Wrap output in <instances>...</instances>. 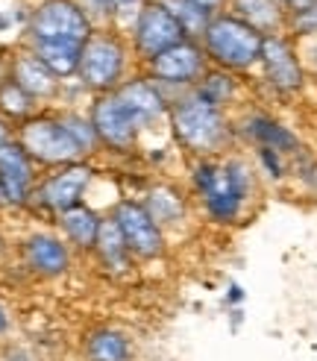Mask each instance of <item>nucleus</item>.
<instances>
[{"label": "nucleus", "instance_id": "obj_24", "mask_svg": "<svg viewBox=\"0 0 317 361\" xmlns=\"http://www.w3.org/2000/svg\"><path fill=\"white\" fill-rule=\"evenodd\" d=\"M194 92H197L203 100L215 103L218 109L223 112H232L235 106L241 103L244 97V82L238 74H232V71H223V68H209L206 77L194 85Z\"/></svg>", "mask_w": 317, "mask_h": 361}, {"label": "nucleus", "instance_id": "obj_38", "mask_svg": "<svg viewBox=\"0 0 317 361\" xmlns=\"http://www.w3.org/2000/svg\"><path fill=\"white\" fill-rule=\"evenodd\" d=\"M282 4H288V0H282Z\"/></svg>", "mask_w": 317, "mask_h": 361}, {"label": "nucleus", "instance_id": "obj_29", "mask_svg": "<svg viewBox=\"0 0 317 361\" xmlns=\"http://www.w3.org/2000/svg\"><path fill=\"white\" fill-rule=\"evenodd\" d=\"M253 165L261 176V183H285L291 179V159L282 156L276 150H268V147H256L253 150Z\"/></svg>", "mask_w": 317, "mask_h": 361}, {"label": "nucleus", "instance_id": "obj_18", "mask_svg": "<svg viewBox=\"0 0 317 361\" xmlns=\"http://www.w3.org/2000/svg\"><path fill=\"white\" fill-rule=\"evenodd\" d=\"M24 262L35 276L59 279L70 267V244L56 232H35L24 241Z\"/></svg>", "mask_w": 317, "mask_h": 361}, {"label": "nucleus", "instance_id": "obj_37", "mask_svg": "<svg viewBox=\"0 0 317 361\" xmlns=\"http://www.w3.org/2000/svg\"><path fill=\"white\" fill-rule=\"evenodd\" d=\"M9 200H6V191H4V183H0V209H6Z\"/></svg>", "mask_w": 317, "mask_h": 361}, {"label": "nucleus", "instance_id": "obj_15", "mask_svg": "<svg viewBox=\"0 0 317 361\" xmlns=\"http://www.w3.org/2000/svg\"><path fill=\"white\" fill-rule=\"evenodd\" d=\"M138 200L144 203L150 218L165 229V235L182 232L191 221V203L194 200H191V194L182 191L176 183H150Z\"/></svg>", "mask_w": 317, "mask_h": 361}, {"label": "nucleus", "instance_id": "obj_20", "mask_svg": "<svg viewBox=\"0 0 317 361\" xmlns=\"http://www.w3.org/2000/svg\"><path fill=\"white\" fill-rule=\"evenodd\" d=\"M85 361H135L132 338L118 326H94L82 341Z\"/></svg>", "mask_w": 317, "mask_h": 361}, {"label": "nucleus", "instance_id": "obj_5", "mask_svg": "<svg viewBox=\"0 0 317 361\" xmlns=\"http://www.w3.org/2000/svg\"><path fill=\"white\" fill-rule=\"evenodd\" d=\"M15 141L27 150V156L42 168H62V165H74L82 161L85 156L74 144V138L68 135L62 126L59 115H32L21 121V126L15 130Z\"/></svg>", "mask_w": 317, "mask_h": 361}, {"label": "nucleus", "instance_id": "obj_8", "mask_svg": "<svg viewBox=\"0 0 317 361\" xmlns=\"http://www.w3.org/2000/svg\"><path fill=\"white\" fill-rule=\"evenodd\" d=\"M259 74L261 82L279 97H297L303 94L309 71L299 59V44L288 32H273L264 35L261 44V59H259Z\"/></svg>", "mask_w": 317, "mask_h": 361}, {"label": "nucleus", "instance_id": "obj_17", "mask_svg": "<svg viewBox=\"0 0 317 361\" xmlns=\"http://www.w3.org/2000/svg\"><path fill=\"white\" fill-rule=\"evenodd\" d=\"M18 88H24V92L35 100V103H50V100H59L62 97V88L65 82L59 77L50 74V68L35 56L30 47L24 50H15V56L9 59V74H6Z\"/></svg>", "mask_w": 317, "mask_h": 361}, {"label": "nucleus", "instance_id": "obj_30", "mask_svg": "<svg viewBox=\"0 0 317 361\" xmlns=\"http://www.w3.org/2000/svg\"><path fill=\"white\" fill-rule=\"evenodd\" d=\"M285 32L291 35L294 42L317 39V0H314V4H309L306 9H299V12H288Z\"/></svg>", "mask_w": 317, "mask_h": 361}, {"label": "nucleus", "instance_id": "obj_36", "mask_svg": "<svg viewBox=\"0 0 317 361\" xmlns=\"http://www.w3.org/2000/svg\"><path fill=\"white\" fill-rule=\"evenodd\" d=\"M9 361H32V358H30L27 353H21V350H15V353L9 355Z\"/></svg>", "mask_w": 317, "mask_h": 361}, {"label": "nucleus", "instance_id": "obj_22", "mask_svg": "<svg viewBox=\"0 0 317 361\" xmlns=\"http://www.w3.org/2000/svg\"><path fill=\"white\" fill-rule=\"evenodd\" d=\"M229 12H235L241 21H247L261 35L285 32L288 27V9L282 0H232Z\"/></svg>", "mask_w": 317, "mask_h": 361}, {"label": "nucleus", "instance_id": "obj_14", "mask_svg": "<svg viewBox=\"0 0 317 361\" xmlns=\"http://www.w3.org/2000/svg\"><path fill=\"white\" fill-rule=\"evenodd\" d=\"M115 94L135 115V121L141 123V133H150V130H156L158 123H168L170 97H168V92L162 85H156L144 74V71H141V74H132Z\"/></svg>", "mask_w": 317, "mask_h": 361}, {"label": "nucleus", "instance_id": "obj_27", "mask_svg": "<svg viewBox=\"0 0 317 361\" xmlns=\"http://www.w3.org/2000/svg\"><path fill=\"white\" fill-rule=\"evenodd\" d=\"M0 115L21 123L32 115H39V103H35L24 88H18L9 77H4L0 80Z\"/></svg>", "mask_w": 317, "mask_h": 361}, {"label": "nucleus", "instance_id": "obj_25", "mask_svg": "<svg viewBox=\"0 0 317 361\" xmlns=\"http://www.w3.org/2000/svg\"><path fill=\"white\" fill-rule=\"evenodd\" d=\"M27 47L50 68L53 77H59L62 82L77 80L82 44H77V42H27Z\"/></svg>", "mask_w": 317, "mask_h": 361}, {"label": "nucleus", "instance_id": "obj_31", "mask_svg": "<svg viewBox=\"0 0 317 361\" xmlns=\"http://www.w3.org/2000/svg\"><path fill=\"white\" fill-rule=\"evenodd\" d=\"M30 12L27 6H0V39H18V35H27V24H30Z\"/></svg>", "mask_w": 317, "mask_h": 361}, {"label": "nucleus", "instance_id": "obj_26", "mask_svg": "<svg viewBox=\"0 0 317 361\" xmlns=\"http://www.w3.org/2000/svg\"><path fill=\"white\" fill-rule=\"evenodd\" d=\"M59 121H62V126L68 130V135L74 138V144L80 147V153L85 159H92L103 150L94 123H92V118H88V109L85 112L82 109H65V112H59Z\"/></svg>", "mask_w": 317, "mask_h": 361}, {"label": "nucleus", "instance_id": "obj_10", "mask_svg": "<svg viewBox=\"0 0 317 361\" xmlns=\"http://www.w3.org/2000/svg\"><path fill=\"white\" fill-rule=\"evenodd\" d=\"M112 221L118 224L123 241H127L132 259L138 262H156L168 252V235L165 229L158 226L150 212L144 209V203L135 200V197H120L109 206Z\"/></svg>", "mask_w": 317, "mask_h": 361}, {"label": "nucleus", "instance_id": "obj_28", "mask_svg": "<svg viewBox=\"0 0 317 361\" xmlns=\"http://www.w3.org/2000/svg\"><path fill=\"white\" fill-rule=\"evenodd\" d=\"M162 4L170 9V15L176 18V24L182 27L185 39L200 42V35L206 32V27H209V21H211V15L203 12L200 6H194L191 0H162Z\"/></svg>", "mask_w": 317, "mask_h": 361}, {"label": "nucleus", "instance_id": "obj_21", "mask_svg": "<svg viewBox=\"0 0 317 361\" xmlns=\"http://www.w3.org/2000/svg\"><path fill=\"white\" fill-rule=\"evenodd\" d=\"M94 256L100 262V267H106L109 274L115 276H123V274H130V267H132V252L127 247V241H123L120 235V229L118 224L112 221V214L106 212L103 214V224H100V232H97V244H94Z\"/></svg>", "mask_w": 317, "mask_h": 361}, {"label": "nucleus", "instance_id": "obj_32", "mask_svg": "<svg viewBox=\"0 0 317 361\" xmlns=\"http://www.w3.org/2000/svg\"><path fill=\"white\" fill-rule=\"evenodd\" d=\"M244 300H247L244 288H241L238 282H229V285H226V294H223V305H226V309H229V312H232V309H241Z\"/></svg>", "mask_w": 317, "mask_h": 361}, {"label": "nucleus", "instance_id": "obj_13", "mask_svg": "<svg viewBox=\"0 0 317 361\" xmlns=\"http://www.w3.org/2000/svg\"><path fill=\"white\" fill-rule=\"evenodd\" d=\"M235 121V138L247 141L250 147H268V150H276L282 156L294 159L297 153L306 150L303 138H299L285 121H279L276 115L264 112V109H244L241 115L232 118Z\"/></svg>", "mask_w": 317, "mask_h": 361}, {"label": "nucleus", "instance_id": "obj_16", "mask_svg": "<svg viewBox=\"0 0 317 361\" xmlns=\"http://www.w3.org/2000/svg\"><path fill=\"white\" fill-rule=\"evenodd\" d=\"M35 161L27 156V150L15 138L0 144V183H4L9 206H27L32 203V191L39 185Z\"/></svg>", "mask_w": 317, "mask_h": 361}, {"label": "nucleus", "instance_id": "obj_9", "mask_svg": "<svg viewBox=\"0 0 317 361\" xmlns=\"http://www.w3.org/2000/svg\"><path fill=\"white\" fill-rule=\"evenodd\" d=\"M88 118H92L100 147L118 153V156H130L141 147V123L135 121V115L123 106V100L109 92V94H94L88 103Z\"/></svg>", "mask_w": 317, "mask_h": 361}, {"label": "nucleus", "instance_id": "obj_12", "mask_svg": "<svg viewBox=\"0 0 317 361\" xmlns=\"http://www.w3.org/2000/svg\"><path fill=\"white\" fill-rule=\"evenodd\" d=\"M185 39L182 27L176 24V18L170 15V9L162 0H144L135 24L127 32V42L132 47V56L138 65L150 62L153 56H158L162 50L180 44Z\"/></svg>", "mask_w": 317, "mask_h": 361}, {"label": "nucleus", "instance_id": "obj_1", "mask_svg": "<svg viewBox=\"0 0 317 361\" xmlns=\"http://www.w3.org/2000/svg\"><path fill=\"white\" fill-rule=\"evenodd\" d=\"M188 194L200 214L215 226H238L259 203L261 176L250 156L223 153L215 159H191Z\"/></svg>", "mask_w": 317, "mask_h": 361}, {"label": "nucleus", "instance_id": "obj_2", "mask_svg": "<svg viewBox=\"0 0 317 361\" xmlns=\"http://www.w3.org/2000/svg\"><path fill=\"white\" fill-rule=\"evenodd\" d=\"M168 133L173 144L191 159H215L229 153L235 141V121L197 92H182L170 100Z\"/></svg>", "mask_w": 317, "mask_h": 361}, {"label": "nucleus", "instance_id": "obj_19", "mask_svg": "<svg viewBox=\"0 0 317 361\" xmlns=\"http://www.w3.org/2000/svg\"><path fill=\"white\" fill-rule=\"evenodd\" d=\"M103 214L97 206L92 203H80L74 209H68L62 214H56V224L62 238L70 244V250H82V252H92L97 244V232L103 224Z\"/></svg>", "mask_w": 317, "mask_h": 361}, {"label": "nucleus", "instance_id": "obj_35", "mask_svg": "<svg viewBox=\"0 0 317 361\" xmlns=\"http://www.w3.org/2000/svg\"><path fill=\"white\" fill-rule=\"evenodd\" d=\"M15 138V133H12V126H9V121L0 115V144H6V141H12Z\"/></svg>", "mask_w": 317, "mask_h": 361}, {"label": "nucleus", "instance_id": "obj_33", "mask_svg": "<svg viewBox=\"0 0 317 361\" xmlns=\"http://www.w3.org/2000/svg\"><path fill=\"white\" fill-rule=\"evenodd\" d=\"M194 6H200L203 12H209L211 18L215 15H220V12H226L229 9V4H232V0H191Z\"/></svg>", "mask_w": 317, "mask_h": 361}, {"label": "nucleus", "instance_id": "obj_7", "mask_svg": "<svg viewBox=\"0 0 317 361\" xmlns=\"http://www.w3.org/2000/svg\"><path fill=\"white\" fill-rule=\"evenodd\" d=\"M97 27L77 0H39L30 12L27 42H77L82 44Z\"/></svg>", "mask_w": 317, "mask_h": 361}, {"label": "nucleus", "instance_id": "obj_11", "mask_svg": "<svg viewBox=\"0 0 317 361\" xmlns=\"http://www.w3.org/2000/svg\"><path fill=\"white\" fill-rule=\"evenodd\" d=\"M94 176L97 171L88 159L74 161V165L53 168L47 176L39 179V185L32 191V203L47 209L50 214H62L68 209L85 203L88 191L94 185Z\"/></svg>", "mask_w": 317, "mask_h": 361}, {"label": "nucleus", "instance_id": "obj_6", "mask_svg": "<svg viewBox=\"0 0 317 361\" xmlns=\"http://www.w3.org/2000/svg\"><path fill=\"white\" fill-rule=\"evenodd\" d=\"M141 68H144V74L156 85H162L168 92V97L173 100L176 94L191 92V88L206 77V71L211 65H209V56H206V50H203L200 42L182 39L180 44L162 50L158 56H153L150 62H144Z\"/></svg>", "mask_w": 317, "mask_h": 361}, {"label": "nucleus", "instance_id": "obj_23", "mask_svg": "<svg viewBox=\"0 0 317 361\" xmlns=\"http://www.w3.org/2000/svg\"><path fill=\"white\" fill-rule=\"evenodd\" d=\"M77 4L85 9V15L92 18L97 30L112 27L127 35L130 27L135 24L141 6H144V0H77Z\"/></svg>", "mask_w": 317, "mask_h": 361}, {"label": "nucleus", "instance_id": "obj_34", "mask_svg": "<svg viewBox=\"0 0 317 361\" xmlns=\"http://www.w3.org/2000/svg\"><path fill=\"white\" fill-rule=\"evenodd\" d=\"M9 329H12V317H9V312H6V305L0 302V338H6Z\"/></svg>", "mask_w": 317, "mask_h": 361}, {"label": "nucleus", "instance_id": "obj_4", "mask_svg": "<svg viewBox=\"0 0 317 361\" xmlns=\"http://www.w3.org/2000/svg\"><path fill=\"white\" fill-rule=\"evenodd\" d=\"M200 44L206 50L211 68L232 71V74L241 77L259 68L264 35L253 30L247 21H241L235 12L226 9L209 21L206 32L200 35Z\"/></svg>", "mask_w": 317, "mask_h": 361}, {"label": "nucleus", "instance_id": "obj_3", "mask_svg": "<svg viewBox=\"0 0 317 361\" xmlns=\"http://www.w3.org/2000/svg\"><path fill=\"white\" fill-rule=\"evenodd\" d=\"M132 65H135V56L127 35L112 27H103V30H94L82 42L77 82L92 97L109 94V92H118L132 77Z\"/></svg>", "mask_w": 317, "mask_h": 361}]
</instances>
